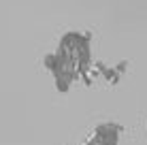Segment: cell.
<instances>
[{
	"mask_svg": "<svg viewBox=\"0 0 147 145\" xmlns=\"http://www.w3.org/2000/svg\"><path fill=\"white\" fill-rule=\"evenodd\" d=\"M124 128L115 122H102L94 128V132L90 134L81 145H117L119 143V134Z\"/></svg>",
	"mask_w": 147,
	"mask_h": 145,
	"instance_id": "obj_1",
	"label": "cell"
},
{
	"mask_svg": "<svg viewBox=\"0 0 147 145\" xmlns=\"http://www.w3.org/2000/svg\"><path fill=\"white\" fill-rule=\"evenodd\" d=\"M126 71H128V60H121V62L115 64V66H107V64H105L102 77L100 79H105L109 86H117V83L121 81V77L126 75Z\"/></svg>",
	"mask_w": 147,
	"mask_h": 145,
	"instance_id": "obj_2",
	"label": "cell"
}]
</instances>
